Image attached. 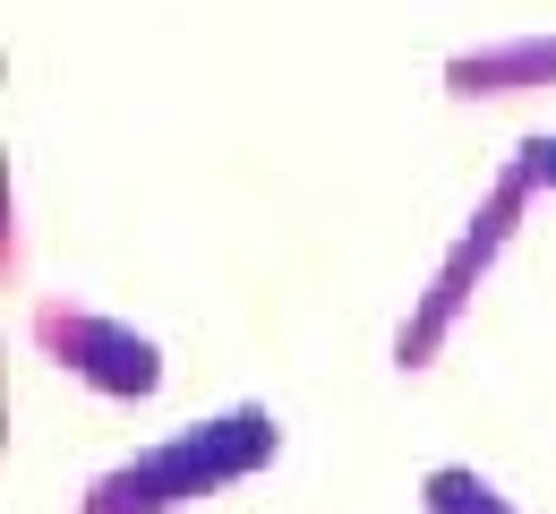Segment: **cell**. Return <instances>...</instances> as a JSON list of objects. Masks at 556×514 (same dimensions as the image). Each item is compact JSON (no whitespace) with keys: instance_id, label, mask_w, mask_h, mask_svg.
I'll return each instance as SVG.
<instances>
[{"instance_id":"2","label":"cell","mask_w":556,"mask_h":514,"mask_svg":"<svg viewBox=\"0 0 556 514\" xmlns=\"http://www.w3.org/2000/svg\"><path fill=\"white\" fill-rule=\"evenodd\" d=\"M531 198H540V180H531V163L522 154H505L496 163V180L480 189V206L463 215V231H454V249L437 258V275L412 292V309H403V326H394V368L403 377H419V368H437V352L454 343V326L471 317V300H480V284L496 275V258L514 249V231H522V215H531Z\"/></svg>"},{"instance_id":"3","label":"cell","mask_w":556,"mask_h":514,"mask_svg":"<svg viewBox=\"0 0 556 514\" xmlns=\"http://www.w3.org/2000/svg\"><path fill=\"white\" fill-rule=\"evenodd\" d=\"M26 335H35V352L77 377L86 394H103V403H154L163 394V343L129 326V317H112V309H86V300H35V317H26Z\"/></svg>"},{"instance_id":"4","label":"cell","mask_w":556,"mask_h":514,"mask_svg":"<svg viewBox=\"0 0 556 514\" xmlns=\"http://www.w3.org/2000/svg\"><path fill=\"white\" fill-rule=\"evenodd\" d=\"M548 86H556V35H505V43H471L445 61L454 103H514V95H548Z\"/></svg>"},{"instance_id":"1","label":"cell","mask_w":556,"mask_h":514,"mask_svg":"<svg viewBox=\"0 0 556 514\" xmlns=\"http://www.w3.org/2000/svg\"><path fill=\"white\" fill-rule=\"evenodd\" d=\"M275 454H282V421L266 403H231V412H206L172 438L103 463L77 489V514H189L240 480H257V472H275Z\"/></svg>"},{"instance_id":"5","label":"cell","mask_w":556,"mask_h":514,"mask_svg":"<svg viewBox=\"0 0 556 514\" xmlns=\"http://www.w3.org/2000/svg\"><path fill=\"white\" fill-rule=\"evenodd\" d=\"M419 514H522V506L488 480L480 463H437V472L419 480Z\"/></svg>"},{"instance_id":"6","label":"cell","mask_w":556,"mask_h":514,"mask_svg":"<svg viewBox=\"0 0 556 514\" xmlns=\"http://www.w3.org/2000/svg\"><path fill=\"white\" fill-rule=\"evenodd\" d=\"M522 163H531V180H540V189H556V129H540V138H522Z\"/></svg>"}]
</instances>
